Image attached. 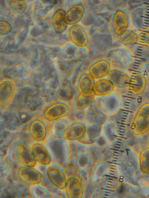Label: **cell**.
<instances>
[{
    "instance_id": "obj_2",
    "label": "cell",
    "mask_w": 149,
    "mask_h": 198,
    "mask_svg": "<svg viewBox=\"0 0 149 198\" xmlns=\"http://www.w3.org/2000/svg\"><path fill=\"white\" fill-rule=\"evenodd\" d=\"M133 131L136 135L144 134L149 130V103L142 105L133 120Z\"/></svg>"
},
{
    "instance_id": "obj_20",
    "label": "cell",
    "mask_w": 149,
    "mask_h": 198,
    "mask_svg": "<svg viewBox=\"0 0 149 198\" xmlns=\"http://www.w3.org/2000/svg\"><path fill=\"white\" fill-rule=\"evenodd\" d=\"M106 77L115 87L119 89L129 87L130 77L122 71L111 70Z\"/></svg>"
},
{
    "instance_id": "obj_24",
    "label": "cell",
    "mask_w": 149,
    "mask_h": 198,
    "mask_svg": "<svg viewBox=\"0 0 149 198\" xmlns=\"http://www.w3.org/2000/svg\"><path fill=\"white\" fill-rule=\"evenodd\" d=\"M95 81L88 73L82 74L79 77L78 82L79 92L86 90H93Z\"/></svg>"
},
{
    "instance_id": "obj_26",
    "label": "cell",
    "mask_w": 149,
    "mask_h": 198,
    "mask_svg": "<svg viewBox=\"0 0 149 198\" xmlns=\"http://www.w3.org/2000/svg\"><path fill=\"white\" fill-rule=\"evenodd\" d=\"M129 68L136 70V72L141 73L144 76L149 74V59L134 58Z\"/></svg>"
},
{
    "instance_id": "obj_21",
    "label": "cell",
    "mask_w": 149,
    "mask_h": 198,
    "mask_svg": "<svg viewBox=\"0 0 149 198\" xmlns=\"http://www.w3.org/2000/svg\"><path fill=\"white\" fill-rule=\"evenodd\" d=\"M86 131L84 137L78 141L84 145H91L95 143L102 130L103 125L98 123L86 124Z\"/></svg>"
},
{
    "instance_id": "obj_27",
    "label": "cell",
    "mask_w": 149,
    "mask_h": 198,
    "mask_svg": "<svg viewBox=\"0 0 149 198\" xmlns=\"http://www.w3.org/2000/svg\"><path fill=\"white\" fill-rule=\"evenodd\" d=\"M70 125L69 121L65 117L52 122L51 129L53 135L62 137V132Z\"/></svg>"
},
{
    "instance_id": "obj_5",
    "label": "cell",
    "mask_w": 149,
    "mask_h": 198,
    "mask_svg": "<svg viewBox=\"0 0 149 198\" xmlns=\"http://www.w3.org/2000/svg\"><path fill=\"white\" fill-rule=\"evenodd\" d=\"M134 57L130 50L124 48L115 49L112 55L113 64L115 70L124 71L129 69L132 65Z\"/></svg>"
},
{
    "instance_id": "obj_25",
    "label": "cell",
    "mask_w": 149,
    "mask_h": 198,
    "mask_svg": "<svg viewBox=\"0 0 149 198\" xmlns=\"http://www.w3.org/2000/svg\"><path fill=\"white\" fill-rule=\"evenodd\" d=\"M116 37L120 43L125 46H133L138 43V35L131 30L128 29L123 35Z\"/></svg>"
},
{
    "instance_id": "obj_7",
    "label": "cell",
    "mask_w": 149,
    "mask_h": 198,
    "mask_svg": "<svg viewBox=\"0 0 149 198\" xmlns=\"http://www.w3.org/2000/svg\"><path fill=\"white\" fill-rule=\"evenodd\" d=\"M28 133L31 140L35 143H41L46 138L48 130L45 123L42 120L36 118L29 123Z\"/></svg>"
},
{
    "instance_id": "obj_17",
    "label": "cell",
    "mask_w": 149,
    "mask_h": 198,
    "mask_svg": "<svg viewBox=\"0 0 149 198\" xmlns=\"http://www.w3.org/2000/svg\"><path fill=\"white\" fill-rule=\"evenodd\" d=\"M100 104L102 113L109 117L112 115L118 108L119 105L118 97L116 94L113 92L108 95L102 97Z\"/></svg>"
},
{
    "instance_id": "obj_8",
    "label": "cell",
    "mask_w": 149,
    "mask_h": 198,
    "mask_svg": "<svg viewBox=\"0 0 149 198\" xmlns=\"http://www.w3.org/2000/svg\"><path fill=\"white\" fill-rule=\"evenodd\" d=\"M16 86L12 80L5 79L0 83V108L4 109L10 104L15 96Z\"/></svg>"
},
{
    "instance_id": "obj_19",
    "label": "cell",
    "mask_w": 149,
    "mask_h": 198,
    "mask_svg": "<svg viewBox=\"0 0 149 198\" xmlns=\"http://www.w3.org/2000/svg\"><path fill=\"white\" fill-rule=\"evenodd\" d=\"M84 6L80 3L76 4L65 12L64 20L67 25L77 24L83 18L85 13Z\"/></svg>"
},
{
    "instance_id": "obj_12",
    "label": "cell",
    "mask_w": 149,
    "mask_h": 198,
    "mask_svg": "<svg viewBox=\"0 0 149 198\" xmlns=\"http://www.w3.org/2000/svg\"><path fill=\"white\" fill-rule=\"evenodd\" d=\"M96 98L93 90L79 92L74 100L73 108L79 112L85 111L93 104Z\"/></svg>"
},
{
    "instance_id": "obj_34",
    "label": "cell",
    "mask_w": 149,
    "mask_h": 198,
    "mask_svg": "<svg viewBox=\"0 0 149 198\" xmlns=\"http://www.w3.org/2000/svg\"></svg>"
},
{
    "instance_id": "obj_10",
    "label": "cell",
    "mask_w": 149,
    "mask_h": 198,
    "mask_svg": "<svg viewBox=\"0 0 149 198\" xmlns=\"http://www.w3.org/2000/svg\"><path fill=\"white\" fill-rule=\"evenodd\" d=\"M111 27L117 36L123 35L128 29L129 21L127 13L122 10H118L114 13L111 21Z\"/></svg>"
},
{
    "instance_id": "obj_11",
    "label": "cell",
    "mask_w": 149,
    "mask_h": 198,
    "mask_svg": "<svg viewBox=\"0 0 149 198\" xmlns=\"http://www.w3.org/2000/svg\"><path fill=\"white\" fill-rule=\"evenodd\" d=\"M87 126L82 122L73 123L65 129L62 134V138L67 141H78L84 136Z\"/></svg>"
},
{
    "instance_id": "obj_4",
    "label": "cell",
    "mask_w": 149,
    "mask_h": 198,
    "mask_svg": "<svg viewBox=\"0 0 149 198\" xmlns=\"http://www.w3.org/2000/svg\"><path fill=\"white\" fill-rule=\"evenodd\" d=\"M17 176L22 183L29 186L40 185L44 180V177L39 170L35 168L21 166L18 169Z\"/></svg>"
},
{
    "instance_id": "obj_32",
    "label": "cell",
    "mask_w": 149,
    "mask_h": 198,
    "mask_svg": "<svg viewBox=\"0 0 149 198\" xmlns=\"http://www.w3.org/2000/svg\"><path fill=\"white\" fill-rule=\"evenodd\" d=\"M31 190L32 195L35 197L45 198L47 196V193L40 185L33 186Z\"/></svg>"
},
{
    "instance_id": "obj_15",
    "label": "cell",
    "mask_w": 149,
    "mask_h": 198,
    "mask_svg": "<svg viewBox=\"0 0 149 198\" xmlns=\"http://www.w3.org/2000/svg\"><path fill=\"white\" fill-rule=\"evenodd\" d=\"M111 70L110 63L105 60L98 61L92 64L88 70V73L95 80L104 79Z\"/></svg>"
},
{
    "instance_id": "obj_28",
    "label": "cell",
    "mask_w": 149,
    "mask_h": 198,
    "mask_svg": "<svg viewBox=\"0 0 149 198\" xmlns=\"http://www.w3.org/2000/svg\"><path fill=\"white\" fill-rule=\"evenodd\" d=\"M139 168L143 174H149V147L143 150L139 157Z\"/></svg>"
},
{
    "instance_id": "obj_6",
    "label": "cell",
    "mask_w": 149,
    "mask_h": 198,
    "mask_svg": "<svg viewBox=\"0 0 149 198\" xmlns=\"http://www.w3.org/2000/svg\"><path fill=\"white\" fill-rule=\"evenodd\" d=\"M16 160L21 166L35 168L37 164L31 147L26 142H20L16 146Z\"/></svg>"
},
{
    "instance_id": "obj_30",
    "label": "cell",
    "mask_w": 149,
    "mask_h": 198,
    "mask_svg": "<svg viewBox=\"0 0 149 198\" xmlns=\"http://www.w3.org/2000/svg\"><path fill=\"white\" fill-rule=\"evenodd\" d=\"M132 52L136 58L149 59V48L139 44L134 45Z\"/></svg>"
},
{
    "instance_id": "obj_9",
    "label": "cell",
    "mask_w": 149,
    "mask_h": 198,
    "mask_svg": "<svg viewBox=\"0 0 149 198\" xmlns=\"http://www.w3.org/2000/svg\"><path fill=\"white\" fill-rule=\"evenodd\" d=\"M46 176L48 181L53 186L60 190L65 189L67 179L61 168L52 164L47 167Z\"/></svg>"
},
{
    "instance_id": "obj_14",
    "label": "cell",
    "mask_w": 149,
    "mask_h": 198,
    "mask_svg": "<svg viewBox=\"0 0 149 198\" xmlns=\"http://www.w3.org/2000/svg\"><path fill=\"white\" fill-rule=\"evenodd\" d=\"M69 35L72 42L78 47L84 48L88 44V35L84 28L79 24L73 25L70 27Z\"/></svg>"
},
{
    "instance_id": "obj_1",
    "label": "cell",
    "mask_w": 149,
    "mask_h": 198,
    "mask_svg": "<svg viewBox=\"0 0 149 198\" xmlns=\"http://www.w3.org/2000/svg\"><path fill=\"white\" fill-rule=\"evenodd\" d=\"M53 135L47 140L46 145L51 154L52 164L63 168L68 157L67 141Z\"/></svg>"
},
{
    "instance_id": "obj_22",
    "label": "cell",
    "mask_w": 149,
    "mask_h": 198,
    "mask_svg": "<svg viewBox=\"0 0 149 198\" xmlns=\"http://www.w3.org/2000/svg\"><path fill=\"white\" fill-rule=\"evenodd\" d=\"M115 87L107 79H102L95 81L93 90L96 97H102L114 92Z\"/></svg>"
},
{
    "instance_id": "obj_3",
    "label": "cell",
    "mask_w": 149,
    "mask_h": 198,
    "mask_svg": "<svg viewBox=\"0 0 149 198\" xmlns=\"http://www.w3.org/2000/svg\"><path fill=\"white\" fill-rule=\"evenodd\" d=\"M70 111L67 104L62 102H57L47 107L43 110L42 116L45 121L53 122L67 117Z\"/></svg>"
},
{
    "instance_id": "obj_13",
    "label": "cell",
    "mask_w": 149,
    "mask_h": 198,
    "mask_svg": "<svg viewBox=\"0 0 149 198\" xmlns=\"http://www.w3.org/2000/svg\"><path fill=\"white\" fill-rule=\"evenodd\" d=\"M32 153L37 164L47 167L52 164V158L46 145L34 143L31 147Z\"/></svg>"
},
{
    "instance_id": "obj_33",
    "label": "cell",
    "mask_w": 149,
    "mask_h": 198,
    "mask_svg": "<svg viewBox=\"0 0 149 198\" xmlns=\"http://www.w3.org/2000/svg\"><path fill=\"white\" fill-rule=\"evenodd\" d=\"M12 30L11 25L7 21L3 20H0V34L1 35H7Z\"/></svg>"
},
{
    "instance_id": "obj_18",
    "label": "cell",
    "mask_w": 149,
    "mask_h": 198,
    "mask_svg": "<svg viewBox=\"0 0 149 198\" xmlns=\"http://www.w3.org/2000/svg\"><path fill=\"white\" fill-rule=\"evenodd\" d=\"M100 100L97 107H93L91 105L86 110L85 118L86 124L96 123L103 125L107 120L108 117L104 114L101 111Z\"/></svg>"
},
{
    "instance_id": "obj_23",
    "label": "cell",
    "mask_w": 149,
    "mask_h": 198,
    "mask_svg": "<svg viewBox=\"0 0 149 198\" xmlns=\"http://www.w3.org/2000/svg\"><path fill=\"white\" fill-rule=\"evenodd\" d=\"M65 12L64 10L59 9L54 12L52 19V28L54 32L60 34L66 30L67 24L64 20Z\"/></svg>"
},
{
    "instance_id": "obj_29",
    "label": "cell",
    "mask_w": 149,
    "mask_h": 198,
    "mask_svg": "<svg viewBox=\"0 0 149 198\" xmlns=\"http://www.w3.org/2000/svg\"><path fill=\"white\" fill-rule=\"evenodd\" d=\"M7 2L9 7L15 13L20 15L25 13L27 8L26 0H8Z\"/></svg>"
},
{
    "instance_id": "obj_31",
    "label": "cell",
    "mask_w": 149,
    "mask_h": 198,
    "mask_svg": "<svg viewBox=\"0 0 149 198\" xmlns=\"http://www.w3.org/2000/svg\"><path fill=\"white\" fill-rule=\"evenodd\" d=\"M137 44L149 48V30H142L138 34Z\"/></svg>"
},
{
    "instance_id": "obj_16",
    "label": "cell",
    "mask_w": 149,
    "mask_h": 198,
    "mask_svg": "<svg viewBox=\"0 0 149 198\" xmlns=\"http://www.w3.org/2000/svg\"><path fill=\"white\" fill-rule=\"evenodd\" d=\"M146 84L145 76L141 73L136 72L130 76L128 88L132 94L138 96L143 92L146 89Z\"/></svg>"
}]
</instances>
